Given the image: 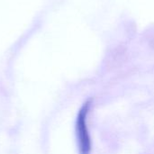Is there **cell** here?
I'll return each mask as SVG.
<instances>
[{"mask_svg":"<svg viewBox=\"0 0 154 154\" xmlns=\"http://www.w3.org/2000/svg\"><path fill=\"white\" fill-rule=\"evenodd\" d=\"M90 105V100L84 103L78 114L76 121V136L79 154H89L91 151V141L87 125V116Z\"/></svg>","mask_w":154,"mask_h":154,"instance_id":"obj_1","label":"cell"}]
</instances>
